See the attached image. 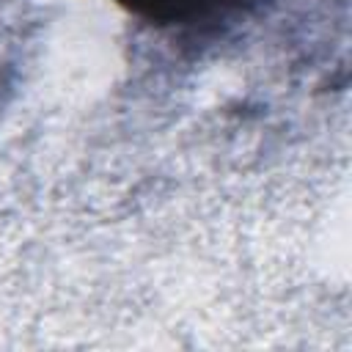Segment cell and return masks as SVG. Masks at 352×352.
<instances>
[{"mask_svg": "<svg viewBox=\"0 0 352 352\" xmlns=\"http://www.w3.org/2000/svg\"><path fill=\"white\" fill-rule=\"evenodd\" d=\"M157 25H220L258 8L264 0H113Z\"/></svg>", "mask_w": 352, "mask_h": 352, "instance_id": "1", "label": "cell"}]
</instances>
